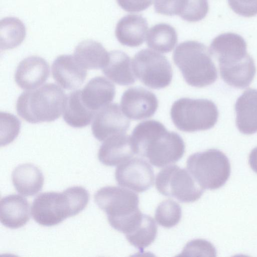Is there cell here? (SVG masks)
<instances>
[{"label": "cell", "instance_id": "27", "mask_svg": "<svg viewBox=\"0 0 257 257\" xmlns=\"http://www.w3.org/2000/svg\"><path fill=\"white\" fill-rule=\"evenodd\" d=\"M157 231L155 220L150 215L143 214L139 224L131 232L125 236L130 244L143 252L145 248L154 241Z\"/></svg>", "mask_w": 257, "mask_h": 257}, {"label": "cell", "instance_id": "35", "mask_svg": "<svg viewBox=\"0 0 257 257\" xmlns=\"http://www.w3.org/2000/svg\"><path fill=\"white\" fill-rule=\"evenodd\" d=\"M248 163L251 169L257 174V147L251 151Z\"/></svg>", "mask_w": 257, "mask_h": 257}, {"label": "cell", "instance_id": "33", "mask_svg": "<svg viewBox=\"0 0 257 257\" xmlns=\"http://www.w3.org/2000/svg\"><path fill=\"white\" fill-rule=\"evenodd\" d=\"M230 9L236 14L244 17L257 15V0H227Z\"/></svg>", "mask_w": 257, "mask_h": 257}, {"label": "cell", "instance_id": "4", "mask_svg": "<svg viewBox=\"0 0 257 257\" xmlns=\"http://www.w3.org/2000/svg\"><path fill=\"white\" fill-rule=\"evenodd\" d=\"M97 205L107 215L110 225L124 235L140 222L143 214L139 208L136 193L124 188L105 186L94 194Z\"/></svg>", "mask_w": 257, "mask_h": 257}, {"label": "cell", "instance_id": "11", "mask_svg": "<svg viewBox=\"0 0 257 257\" xmlns=\"http://www.w3.org/2000/svg\"><path fill=\"white\" fill-rule=\"evenodd\" d=\"M115 178L119 186L137 192H143L154 183L153 168L145 159L135 157L119 164L115 172Z\"/></svg>", "mask_w": 257, "mask_h": 257}, {"label": "cell", "instance_id": "9", "mask_svg": "<svg viewBox=\"0 0 257 257\" xmlns=\"http://www.w3.org/2000/svg\"><path fill=\"white\" fill-rule=\"evenodd\" d=\"M156 187L161 194L182 203L197 200L204 191L187 170L176 165L166 167L158 173Z\"/></svg>", "mask_w": 257, "mask_h": 257}, {"label": "cell", "instance_id": "25", "mask_svg": "<svg viewBox=\"0 0 257 257\" xmlns=\"http://www.w3.org/2000/svg\"><path fill=\"white\" fill-rule=\"evenodd\" d=\"M146 41L149 48L161 53H169L177 43V33L169 24H158L149 30Z\"/></svg>", "mask_w": 257, "mask_h": 257}, {"label": "cell", "instance_id": "1", "mask_svg": "<svg viewBox=\"0 0 257 257\" xmlns=\"http://www.w3.org/2000/svg\"><path fill=\"white\" fill-rule=\"evenodd\" d=\"M135 155L147 158L155 167L161 168L178 162L184 155L185 145L177 133L168 131L155 120L140 122L130 136Z\"/></svg>", "mask_w": 257, "mask_h": 257}, {"label": "cell", "instance_id": "22", "mask_svg": "<svg viewBox=\"0 0 257 257\" xmlns=\"http://www.w3.org/2000/svg\"><path fill=\"white\" fill-rule=\"evenodd\" d=\"M102 70L108 78L120 85H130L136 81L130 57L120 50L109 52L108 61Z\"/></svg>", "mask_w": 257, "mask_h": 257}, {"label": "cell", "instance_id": "14", "mask_svg": "<svg viewBox=\"0 0 257 257\" xmlns=\"http://www.w3.org/2000/svg\"><path fill=\"white\" fill-rule=\"evenodd\" d=\"M51 70L55 81L67 90H76L87 76L86 69L71 55L58 56L53 62Z\"/></svg>", "mask_w": 257, "mask_h": 257}, {"label": "cell", "instance_id": "2", "mask_svg": "<svg viewBox=\"0 0 257 257\" xmlns=\"http://www.w3.org/2000/svg\"><path fill=\"white\" fill-rule=\"evenodd\" d=\"M209 51L217 59L220 76L228 85L243 89L251 83L256 68L242 36L231 32L220 34L212 40Z\"/></svg>", "mask_w": 257, "mask_h": 257}, {"label": "cell", "instance_id": "8", "mask_svg": "<svg viewBox=\"0 0 257 257\" xmlns=\"http://www.w3.org/2000/svg\"><path fill=\"white\" fill-rule=\"evenodd\" d=\"M170 114L176 127L189 133L210 129L216 123L219 115L216 105L211 100L189 98L175 101Z\"/></svg>", "mask_w": 257, "mask_h": 257}, {"label": "cell", "instance_id": "12", "mask_svg": "<svg viewBox=\"0 0 257 257\" xmlns=\"http://www.w3.org/2000/svg\"><path fill=\"white\" fill-rule=\"evenodd\" d=\"M130 121L117 103H109L98 110L93 117L91 130L98 141L103 142L116 135L125 134Z\"/></svg>", "mask_w": 257, "mask_h": 257}, {"label": "cell", "instance_id": "6", "mask_svg": "<svg viewBox=\"0 0 257 257\" xmlns=\"http://www.w3.org/2000/svg\"><path fill=\"white\" fill-rule=\"evenodd\" d=\"M211 55L203 44L187 41L177 46L173 59L188 84L203 87L212 84L217 78V69Z\"/></svg>", "mask_w": 257, "mask_h": 257}, {"label": "cell", "instance_id": "3", "mask_svg": "<svg viewBox=\"0 0 257 257\" xmlns=\"http://www.w3.org/2000/svg\"><path fill=\"white\" fill-rule=\"evenodd\" d=\"M89 200L88 192L82 186L70 187L62 192H44L34 199L31 214L40 225L54 226L82 211Z\"/></svg>", "mask_w": 257, "mask_h": 257}, {"label": "cell", "instance_id": "26", "mask_svg": "<svg viewBox=\"0 0 257 257\" xmlns=\"http://www.w3.org/2000/svg\"><path fill=\"white\" fill-rule=\"evenodd\" d=\"M26 35L23 23L15 17H7L0 22L1 49H14L24 41Z\"/></svg>", "mask_w": 257, "mask_h": 257}, {"label": "cell", "instance_id": "16", "mask_svg": "<svg viewBox=\"0 0 257 257\" xmlns=\"http://www.w3.org/2000/svg\"><path fill=\"white\" fill-rule=\"evenodd\" d=\"M30 208L27 199L11 194L1 200L0 220L5 226L17 229L25 225L30 218Z\"/></svg>", "mask_w": 257, "mask_h": 257}, {"label": "cell", "instance_id": "20", "mask_svg": "<svg viewBox=\"0 0 257 257\" xmlns=\"http://www.w3.org/2000/svg\"><path fill=\"white\" fill-rule=\"evenodd\" d=\"M148 29L147 21L142 15L130 14L117 22L115 35L122 45L136 47L144 42Z\"/></svg>", "mask_w": 257, "mask_h": 257}, {"label": "cell", "instance_id": "29", "mask_svg": "<svg viewBox=\"0 0 257 257\" xmlns=\"http://www.w3.org/2000/svg\"><path fill=\"white\" fill-rule=\"evenodd\" d=\"M21 121L13 114L1 112V146L13 142L18 137L21 129Z\"/></svg>", "mask_w": 257, "mask_h": 257}, {"label": "cell", "instance_id": "34", "mask_svg": "<svg viewBox=\"0 0 257 257\" xmlns=\"http://www.w3.org/2000/svg\"><path fill=\"white\" fill-rule=\"evenodd\" d=\"M153 0H116L118 6L127 12H140L149 8Z\"/></svg>", "mask_w": 257, "mask_h": 257}, {"label": "cell", "instance_id": "23", "mask_svg": "<svg viewBox=\"0 0 257 257\" xmlns=\"http://www.w3.org/2000/svg\"><path fill=\"white\" fill-rule=\"evenodd\" d=\"M63 112L64 120L74 128H82L89 125L96 113L83 102L80 89L75 90L67 96Z\"/></svg>", "mask_w": 257, "mask_h": 257}, {"label": "cell", "instance_id": "5", "mask_svg": "<svg viewBox=\"0 0 257 257\" xmlns=\"http://www.w3.org/2000/svg\"><path fill=\"white\" fill-rule=\"evenodd\" d=\"M67 96L63 90L54 83L24 91L17 101V113L31 123L53 121L63 112Z\"/></svg>", "mask_w": 257, "mask_h": 257}, {"label": "cell", "instance_id": "18", "mask_svg": "<svg viewBox=\"0 0 257 257\" xmlns=\"http://www.w3.org/2000/svg\"><path fill=\"white\" fill-rule=\"evenodd\" d=\"M236 125L243 134L257 133V89H246L235 104Z\"/></svg>", "mask_w": 257, "mask_h": 257}, {"label": "cell", "instance_id": "17", "mask_svg": "<svg viewBox=\"0 0 257 257\" xmlns=\"http://www.w3.org/2000/svg\"><path fill=\"white\" fill-rule=\"evenodd\" d=\"M115 94L114 84L102 76L90 79L81 90V96L85 105L96 112L113 100Z\"/></svg>", "mask_w": 257, "mask_h": 257}, {"label": "cell", "instance_id": "21", "mask_svg": "<svg viewBox=\"0 0 257 257\" xmlns=\"http://www.w3.org/2000/svg\"><path fill=\"white\" fill-rule=\"evenodd\" d=\"M12 179L17 192L27 196H34L40 191L44 181L41 170L31 163L21 164L15 168Z\"/></svg>", "mask_w": 257, "mask_h": 257}, {"label": "cell", "instance_id": "24", "mask_svg": "<svg viewBox=\"0 0 257 257\" xmlns=\"http://www.w3.org/2000/svg\"><path fill=\"white\" fill-rule=\"evenodd\" d=\"M109 53L99 42L86 40L76 47L74 56L86 69H102L108 59Z\"/></svg>", "mask_w": 257, "mask_h": 257}, {"label": "cell", "instance_id": "28", "mask_svg": "<svg viewBox=\"0 0 257 257\" xmlns=\"http://www.w3.org/2000/svg\"><path fill=\"white\" fill-rule=\"evenodd\" d=\"M182 216V209L176 201L168 199L161 202L156 208L155 219L159 225L171 228L177 225Z\"/></svg>", "mask_w": 257, "mask_h": 257}, {"label": "cell", "instance_id": "19", "mask_svg": "<svg viewBox=\"0 0 257 257\" xmlns=\"http://www.w3.org/2000/svg\"><path fill=\"white\" fill-rule=\"evenodd\" d=\"M134 155L130 136L123 134L112 136L104 141L98 150V158L104 165L114 166L130 159Z\"/></svg>", "mask_w": 257, "mask_h": 257}, {"label": "cell", "instance_id": "15", "mask_svg": "<svg viewBox=\"0 0 257 257\" xmlns=\"http://www.w3.org/2000/svg\"><path fill=\"white\" fill-rule=\"evenodd\" d=\"M47 62L38 56H31L22 60L15 73L17 85L26 90L34 89L43 84L49 76Z\"/></svg>", "mask_w": 257, "mask_h": 257}, {"label": "cell", "instance_id": "13", "mask_svg": "<svg viewBox=\"0 0 257 257\" xmlns=\"http://www.w3.org/2000/svg\"><path fill=\"white\" fill-rule=\"evenodd\" d=\"M121 109L130 119L138 120L152 117L158 106L155 94L142 87H132L121 96Z\"/></svg>", "mask_w": 257, "mask_h": 257}, {"label": "cell", "instance_id": "7", "mask_svg": "<svg viewBox=\"0 0 257 257\" xmlns=\"http://www.w3.org/2000/svg\"><path fill=\"white\" fill-rule=\"evenodd\" d=\"M187 168L204 190H215L222 187L231 172L230 164L227 156L214 149L190 155L187 161Z\"/></svg>", "mask_w": 257, "mask_h": 257}, {"label": "cell", "instance_id": "30", "mask_svg": "<svg viewBox=\"0 0 257 257\" xmlns=\"http://www.w3.org/2000/svg\"><path fill=\"white\" fill-rule=\"evenodd\" d=\"M208 10L207 0H188L186 7L180 17L187 22H196L204 19Z\"/></svg>", "mask_w": 257, "mask_h": 257}, {"label": "cell", "instance_id": "10", "mask_svg": "<svg viewBox=\"0 0 257 257\" xmlns=\"http://www.w3.org/2000/svg\"><path fill=\"white\" fill-rule=\"evenodd\" d=\"M135 76L146 86L161 89L168 86L172 79L171 65L167 58L148 49L136 54L132 62Z\"/></svg>", "mask_w": 257, "mask_h": 257}, {"label": "cell", "instance_id": "31", "mask_svg": "<svg viewBox=\"0 0 257 257\" xmlns=\"http://www.w3.org/2000/svg\"><path fill=\"white\" fill-rule=\"evenodd\" d=\"M156 13L161 15L180 16L184 11L188 0H153Z\"/></svg>", "mask_w": 257, "mask_h": 257}, {"label": "cell", "instance_id": "32", "mask_svg": "<svg viewBox=\"0 0 257 257\" xmlns=\"http://www.w3.org/2000/svg\"><path fill=\"white\" fill-rule=\"evenodd\" d=\"M199 253H203V255L216 256V251L210 242L204 239H197L188 242L182 254L184 255H194Z\"/></svg>", "mask_w": 257, "mask_h": 257}]
</instances>
